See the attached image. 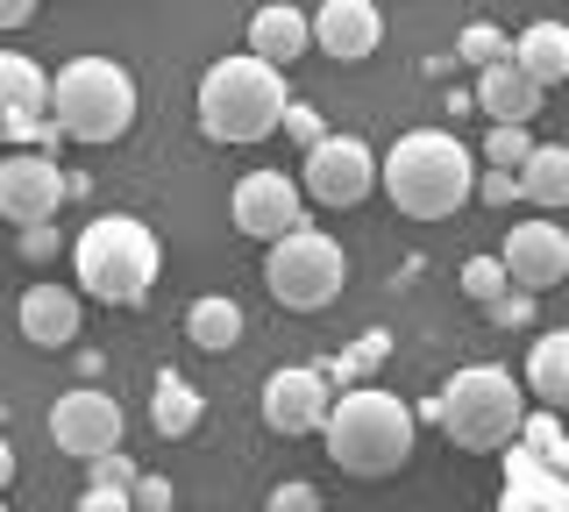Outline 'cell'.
<instances>
[{"label": "cell", "instance_id": "1", "mask_svg": "<svg viewBox=\"0 0 569 512\" xmlns=\"http://www.w3.org/2000/svg\"><path fill=\"white\" fill-rule=\"evenodd\" d=\"M378 185L406 221H449L477 200V157L449 129H406L378 157Z\"/></svg>", "mask_w": 569, "mask_h": 512}, {"label": "cell", "instance_id": "2", "mask_svg": "<svg viewBox=\"0 0 569 512\" xmlns=\"http://www.w3.org/2000/svg\"><path fill=\"white\" fill-rule=\"evenodd\" d=\"M284 114H292L284 72L257 64L249 50H236V58H213V64H207V79H200V129L213 135V143L249 150V143H263V135H278V129H284Z\"/></svg>", "mask_w": 569, "mask_h": 512}, {"label": "cell", "instance_id": "3", "mask_svg": "<svg viewBox=\"0 0 569 512\" xmlns=\"http://www.w3.org/2000/svg\"><path fill=\"white\" fill-rule=\"evenodd\" d=\"M427 413L441 420V434H449L456 449L506 455L512 441H520V428H527V384L512 378V370H498V363H470V370H456V378L441 384Z\"/></svg>", "mask_w": 569, "mask_h": 512}, {"label": "cell", "instance_id": "4", "mask_svg": "<svg viewBox=\"0 0 569 512\" xmlns=\"http://www.w3.org/2000/svg\"><path fill=\"white\" fill-rule=\"evenodd\" d=\"M320 441H328L335 470L391 476V470H406V455H413V405H406L399 392H378V384H356V392L335 399Z\"/></svg>", "mask_w": 569, "mask_h": 512}, {"label": "cell", "instance_id": "5", "mask_svg": "<svg viewBox=\"0 0 569 512\" xmlns=\"http://www.w3.org/2000/svg\"><path fill=\"white\" fill-rule=\"evenodd\" d=\"M50 129L64 143H121L136 129V79L114 58H71L50 79Z\"/></svg>", "mask_w": 569, "mask_h": 512}, {"label": "cell", "instance_id": "6", "mask_svg": "<svg viewBox=\"0 0 569 512\" xmlns=\"http://www.w3.org/2000/svg\"><path fill=\"white\" fill-rule=\"evenodd\" d=\"M71 271H79V292L100 299V307H142L157 285V235L136 214H100L86 221Z\"/></svg>", "mask_w": 569, "mask_h": 512}, {"label": "cell", "instance_id": "7", "mask_svg": "<svg viewBox=\"0 0 569 512\" xmlns=\"http://www.w3.org/2000/svg\"><path fill=\"white\" fill-rule=\"evenodd\" d=\"M342 278H349V257L335 235H320V228H299V235H284L263 250V285L284 313H320L342 299Z\"/></svg>", "mask_w": 569, "mask_h": 512}, {"label": "cell", "instance_id": "8", "mask_svg": "<svg viewBox=\"0 0 569 512\" xmlns=\"http://www.w3.org/2000/svg\"><path fill=\"white\" fill-rule=\"evenodd\" d=\"M121 434H129V413H121L114 392H93V384H79V392H64L58 405H50V441H58L64 455H79V463L121 455Z\"/></svg>", "mask_w": 569, "mask_h": 512}, {"label": "cell", "instance_id": "9", "mask_svg": "<svg viewBox=\"0 0 569 512\" xmlns=\"http://www.w3.org/2000/svg\"><path fill=\"white\" fill-rule=\"evenodd\" d=\"M370 185H378V150L363 135H328L299 164V192L320 207H356V200H370Z\"/></svg>", "mask_w": 569, "mask_h": 512}, {"label": "cell", "instance_id": "10", "mask_svg": "<svg viewBox=\"0 0 569 512\" xmlns=\"http://www.w3.org/2000/svg\"><path fill=\"white\" fill-rule=\"evenodd\" d=\"M228 214H236V228L249 242H284L307 228V192H299L284 171H242L236 179V200H228Z\"/></svg>", "mask_w": 569, "mask_h": 512}, {"label": "cell", "instance_id": "11", "mask_svg": "<svg viewBox=\"0 0 569 512\" xmlns=\"http://www.w3.org/2000/svg\"><path fill=\"white\" fill-rule=\"evenodd\" d=\"M71 179L58 171V157L43 150H8L0 157V221H22V228H50V214L64 207Z\"/></svg>", "mask_w": 569, "mask_h": 512}, {"label": "cell", "instance_id": "12", "mask_svg": "<svg viewBox=\"0 0 569 512\" xmlns=\"http://www.w3.org/2000/svg\"><path fill=\"white\" fill-rule=\"evenodd\" d=\"M498 263H506L512 292H527V299L556 292L562 278H569V228H562V221H512V235H506V250H498Z\"/></svg>", "mask_w": 569, "mask_h": 512}, {"label": "cell", "instance_id": "13", "mask_svg": "<svg viewBox=\"0 0 569 512\" xmlns=\"http://www.w3.org/2000/svg\"><path fill=\"white\" fill-rule=\"evenodd\" d=\"M328 413H335V392L313 363H292V370L263 378V428L271 434H320Z\"/></svg>", "mask_w": 569, "mask_h": 512}, {"label": "cell", "instance_id": "14", "mask_svg": "<svg viewBox=\"0 0 569 512\" xmlns=\"http://www.w3.org/2000/svg\"><path fill=\"white\" fill-rule=\"evenodd\" d=\"M50 129V79L22 50H0V143H43Z\"/></svg>", "mask_w": 569, "mask_h": 512}, {"label": "cell", "instance_id": "15", "mask_svg": "<svg viewBox=\"0 0 569 512\" xmlns=\"http://www.w3.org/2000/svg\"><path fill=\"white\" fill-rule=\"evenodd\" d=\"M385 37V14L370 0H328L313 8V50H328L335 64H363Z\"/></svg>", "mask_w": 569, "mask_h": 512}, {"label": "cell", "instance_id": "16", "mask_svg": "<svg viewBox=\"0 0 569 512\" xmlns=\"http://www.w3.org/2000/svg\"><path fill=\"white\" fill-rule=\"evenodd\" d=\"M79 328H86V307H79V292H71V285L50 278V285H29L22 292V334H29L36 349H71V342H79Z\"/></svg>", "mask_w": 569, "mask_h": 512}, {"label": "cell", "instance_id": "17", "mask_svg": "<svg viewBox=\"0 0 569 512\" xmlns=\"http://www.w3.org/2000/svg\"><path fill=\"white\" fill-rule=\"evenodd\" d=\"M477 114H491V129H527L533 114H541V86H533L520 64H491V72H477Z\"/></svg>", "mask_w": 569, "mask_h": 512}, {"label": "cell", "instance_id": "18", "mask_svg": "<svg viewBox=\"0 0 569 512\" xmlns=\"http://www.w3.org/2000/svg\"><path fill=\"white\" fill-rule=\"evenodd\" d=\"M313 50V14L299 8H257L249 14V58L271 64V72H284V64H299Z\"/></svg>", "mask_w": 569, "mask_h": 512}, {"label": "cell", "instance_id": "19", "mask_svg": "<svg viewBox=\"0 0 569 512\" xmlns=\"http://www.w3.org/2000/svg\"><path fill=\"white\" fill-rule=\"evenodd\" d=\"M520 384H527L533 399H541V413H569V328H548V334H533Z\"/></svg>", "mask_w": 569, "mask_h": 512}, {"label": "cell", "instance_id": "20", "mask_svg": "<svg viewBox=\"0 0 569 512\" xmlns=\"http://www.w3.org/2000/svg\"><path fill=\"white\" fill-rule=\"evenodd\" d=\"M512 64H520L541 93L562 86L569 79V22H527L520 37H512Z\"/></svg>", "mask_w": 569, "mask_h": 512}, {"label": "cell", "instance_id": "21", "mask_svg": "<svg viewBox=\"0 0 569 512\" xmlns=\"http://www.w3.org/2000/svg\"><path fill=\"white\" fill-rule=\"evenodd\" d=\"M520 200L562 214V207H569V143H533L527 171H520Z\"/></svg>", "mask_w": 569, "mask_h": 512}, {"label": "cell", "instance_id": "22", "mask_svg": "<svg viewBox=\"0 0 569 512\" xmlns=\"http://www.w3.org/2000/svg\"><path fill=\"white\" fill-rule=\"evenodd\" d=\"M200 420H207V399L192 392L178 370H164V378H157V392H150V428L164 434V441H178V434L200 428Z\"/></svg>", "mask_w": 569, "mask_h": 512}, {"label": "cell", "instance_id": "23", "mask_svg": "<svg viewBox=\"0 0 569 512\" xmlns=\"http://www.w3.org/2000/svg\"><path fill=\"white\" fill-rule=\"evenodd\" d=\"M186 334L200 349H236L242 342V307L228 292H207V299H192V313H186Z\"/></svg>", "mask_w": 569, "mask_h": 512}, {"label": "cell", "instance_id": "24", "mask_svg": "<svg viewBox=\"0 0 569 512\" xmlns=\"http://www.w3.org/2000/svg\"><path fill=\"white\" fill-rule=\"evenodd\" d=\"M385 349H391V342H385V328H370L363 342H356L349 357H335L328 370H320V378H328V384H349V392H356V378H363V370H378V363H385Z\"/></svg>", "mask_w": 569, "mask_h": 512}, {"label": "cell", "instance_id": "25", "mask_svg": "<svg viewBox=\"0 0 569 512\" xmlns=\"http://www.w3.org/2000/svg\"><path fill=\"white\" fill-rule=\"evenodd\" d=\"M462 292H470L477 299V307H498V299H506L512 292V278H506V263H498V257H470V263H462Z\"/></svg>", "mask_w": 569, "mask_h": 512}, {"label": "cell", "instance_id": "26", "mask_svg": "<svg viewBox=\"0 0 569 512\" xmlns=\"http://www.w3.org/2000/svg\"><path fill=\"white\" fill-rule=\"evenodd\" d=\"M456 58H462V64H477V72H491V64H506V58H512V43L498 37L491 22H470V29L456 37Z\"/></svg>", "mask_w": 569, "mask_h": 512}, {"label": "cell", "instance_id": "27", "mask_svg": "<svg viewBox=\"0 0 569 512\" xmlns=\"http://www.w3.org/2000/svg\"><path fill=\"white\" fill-rule=\"evenodd\" d=\"M527 157H533V135H527V129H491V135H485V164L506 171V179H520Z\"/></svg>", "mask_w": 569, "mask_h": 512}, {"label": "cell", "instance_id": "28", "mask_svg": "<svg viewBox=\"0 0 569 512\" xmlns=\"http://www.w3.org/2000/svg\"><path fill=\"white\" fill-rule=\"evenodd\" d=\"M520 441H527V449H541V455H569V434H562V420H556V413H527Z\"/></svg>", "mask_w": 569, "mask_h": 512}, {"label": "cell", "instance_id": "29", "mask_svg": "<svg viewBox=\"0 0 569 512\" xmlns=\"http://www.w3.org/2000/svg\"><path fill=\"white\" fill-rule=\"evenodd\" d=\"M86 470H93V491H136V463H129V455H100V463H86Z\"/></svg>", "mask_w": 569, "mask_h": 512}, {"label": "cell", "instance_id": "30", "mask_svg": "<svg viewBox=\"0 0 569 512\" xmlns=\"http://www.w3.org/2000/svg\"><path fill=\"white\" fill-rule=\"evenodd\" d=\"M263 512H320V491H313V484H278Z\"/></svg>", "mask_w": 569, "mask_h": 512}, {"label": "cell", "instance_id": "31", "mask_svg": "<svg viewBox=\"0 0 569 512\" xmlns=\"http://www.w3.org/2000/svg\"><path fill=\"white\" fill-rule=\"evenodd\" d=\"M129 499H136V512H171V484L164 476H136Z\"/></svg>", "mask_w": 569, "mask_h": 512}, {"label": "cell", "instance_id": "32", "mask_svg": "<svg viewBox=\"0 0 569 512\" xmlns=\"http://www.w3.org/2000/svg\"><path fill=\"white\" fill-rule=\"evenodd\" d=\"M477 200L512 207V200H520V179H506V171H485V179H477Z\"/></svg>", "mask_w": 569, "mask_h": 512}, {"label": "cell", "instance_id": "33", "mask_svg": "<svg viewBox=\"0 0 569 512\" xmlns=\"http://www.w3.org/2000/svg\"><path fill=\"white\" fill-rule=\"evenodd\" d=\"M491 321H498V328H527V321H533V299H527V292H506V299L491 307Z\"/></svg>", "mask_w": 569, "mask_h": 512}, {"label": "cell", "instance_id": "34", "mask_svg": "<svg viewBox=\"0 0 569 512\" xmlns=\"http://www.w3.org/2000/svg\"><path fill=\"white\" fill-rule=\"evenodd\" d=\"M284 129H292V135H299L307 150H313V143H328V129L313 121V108H292V114H284Z\"/></svg>", "mask_w": 569, "mask_h": 512}, {"label": "cell", "instance_id": "35", "mask_svg": "<svg viewBox=\"0 0 569 512\" xmlns=\"http://www.w3.org/2000/svg\"><path fill=\"white\" fill-rule=\"evenodd\" d=\"M79 512H136V499H129V491H86Z\"/></svg>", "mask_w": 569, "mask_h": 512}, {"label": "cell", "instance_id": "36", "mask_svg": "<svg viewBox=\"0 0 569 512\" xmlns=\"http://www.w3.org/2000/svg\"><path fill=\"white\" fill-rule=\"evenodd\" d=\"M36 22V0H0V29H29Z\"/></svg>", "mask_w": 569, "mask_h": 512}, {"label": "cell", "instance_id": "37", "mask_svg": "<svg viewBox=\"0 0 569 512\" xmlns=\"http://www.w3.org/2000/svg\"><path fill=\"white\" fill-rule=\"evenodd\" d=\"M58 250V228H22V257H50Z\"/></svg>", "mask_w": 569, "mask_h": 512}, {"label": "cell", "instance_id": "38", "mask_svg": "<svg viewBox=\"0 0 569 512\" xmlns=\"http://www.w3.org/2000/svg\"><path fill=\"white\" fill-rule=\"evenodd\" d=\"M8 484H14V449L0 441V499H8Z\"/></svg>", "mask_w": 569, "mask_h": 512}, {"label": "cell", "instance_id": "39", "mask_svg": "<svg viewBox=\"0 0 569 512\" xmlns=\"http://www.w3.org/2000/svg\"><path fill=\"white\" fill-rule=\"evenodd\" d=\"M0 512H14V505H0Z\"/></svg>", "mask_w": 569, "mask_h": 512}]
</instances>
